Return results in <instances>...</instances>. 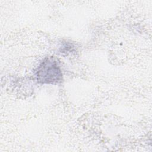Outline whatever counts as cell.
<instances>
[{
	"instance_id": "obj_1",
	"label": "cell",
	"mask_w": 152,
	"mask_h": 152,
	"mask_svg": "<svg viewBox=\"0 0 152 152\" xmlns=\"http://www.w3.org/2000/svg\"><path fill=\"white\" fill-rule=\"evenodd\" d=\"M37 80L42 84H57L62 79L59 62L53 57L46 58L36 71Z\"/></svg>"
}]
</instances>
